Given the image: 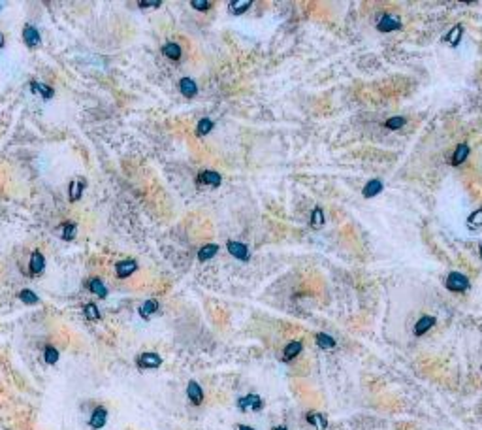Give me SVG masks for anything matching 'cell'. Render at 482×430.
<instances>
[{
    "label": "cell",
    "mask_w": 482,
    "mask_h": 430,
    "mask_svg": "<svg viewBox=\"0 0 482 430\" xmlns=\"http://www.w3.org/2000/svg\"><path fill=\"white\" fill-rule=\"evenodd\" d=\"M87 289L91 290L93 294H96L98 298H106L107 296L106 283L100 280V278H91V280H87Z\"/></svg>",
    "instance_id": "obj_16"
},
{
    "label": "cell",
    "mask_w": 482,
    "mask_h": 430,
    "mask_svg": "<svg viewBox=\"0 0 482 430\" xmlns=\"http://www.w3.org/2000/svg\"><path fill=\"white\" fill-rule=\"evenodd\" d=\"M159 308H161V304L159 300H155V298H149V300H145L141 306H139V317L141 319H151V315H155V313L159 312Z\"/></svg>",
    "instance_id": "obj_17"
},
{
    "label": "cell",
    "mask_w": 482,
    "mask_h": 430,
    "mask_svg": "<svg viewBox=\"0 0 482 430\" xmlns=\"http://www.w3.org/2000/svg\"><path fill=\"white\" fill-rule=\"evenodd\" d=\"M179 91H181V95L185 98H194L198 95V85L191 77H181L179 79Z\"/></svg>",
    "instance_id": "obj_15"
},
{
    "label": "cell",
    "mask_w": 482,
    "mask_h": 430,
    "mask_svg": "<svg viewBox=\"0 0 482 430\" xmlns=\"http://www.w3.org/2000/svg\"><path fill=\"white\" fill-rule=\"evenodd\" d=\"M136 270H138V262L132 260V258H125V260H121V262L115 264V274H117L119 280H127Z\"/></svg>",
    "instance_id": "obj_8"
},
{
    "label": "cell",
    "mask_w": 482,
    "mask_h": 430,
    "mask_svg": "<svg viewBox=\"0 0 482 430\" xmlns=\"http://www.w3.org/2000/svg\"><path fill=\"white\" fill-rule=\"evenodd\" d=\"M139 8H159L161 6V2L159 0H153V2H138Z\"/></svg>",
    "instance_id": "obj_36"
},
{
    "label": "cell",
    "mask_w": 482,
    "mask_h": 430,
    "mask_svg": "<svg viewBox=\"0 0 482 430\" xmlns=\"http://www.w3.org/2000/svg\"><path fill=\"white\" fill-rule=\"evenodd\" d=\"M19 300H21L23 304H27V306H34V304H38V302H40V296H38L34 290L23 289L21 292H19Z\"/></svg>",
    "instance_id": "obj_29"
},
{
    "label": "cell",
    "mask_w": 482,
    "mask_h": 430,
    "mask_svg": "<svg viewBox=\"0 0 482 430\" xmlns=\"http://www.w3.org/2000/svg\"><path fill=\"white\" fill-rule=\"evenodd\" d=\"M435 322L437 319L433 317V315H422L417 322H415V328H413V334L420 338V336H424V334H428L433 326H435Z\"/></svg>",
    "instance_id": "obj_7"
},
{
    "label": "cell",
    "mask_w": 482,
    "mask_h": 430,
    "mask_svg": "<svg viewBox=\"0 0 482 430\" xmlns=\"http://www.w3.org/2000/svg\"><path fill=\"white\" fill-rule=\"evenodd\" d=\"M271 430H289V429H287L285 425H277V427H273Z\"/></svg>",
    "instance_id": "obj_38"
},
{
    "label": "cell",
    "mask_w": 482,
    "mask_h": 430,
    "mask_svg": "<svg viewBox=\"0 0 482 430\" xmlns=\"http://www.w3.org/2000/svg\"><path fill=\"white\" fill-rule=\"evenodd\" d=\"M0 47H4V36L0 34Z\"/></svg>",
    "instance_id": "obj_39"
},
{
    "label": "cell",
    "mask_w": 482,
    "mask_h": 430,
    "mask_svg": "<svg viewBox=\"0 0 482 430\" xmlns=\"http://www.w3.org/2000/svg\"><path fill=\"white\" fill-rule=\"evenodd\" d=\"M85 191V181L83 179H74V181H70L68 185V196H70V202H75V200H79L81 198V194Z\"/></svg>",
    "instance_id": "obj_20"
},
{
    "label": "cell",
    "mask_w": 482,
    "mask_h": 430,
    "mask_svg": "<svg viewBox=\"0 0 482 430\" xmlns=\"http://www.w3.org/2000/svg\"><path fill=\"white\" fill-rule=\"evenodd\" d=\"M213 127H215V123L209 117L200 119L198 125H196V134H198V136H205V134H209V132L213 130Z\"/></svg>",
    "instance_id": "obj_28"
},
{
    "label": "cell",
    "mask_w": 482,
    "mask_h": 430,
    "mask_svg": "<svg viewBox=\"0 0 482 430\" xmlns=\"http://www.w3.org/2000/svg\"><path fill=\"white\" fill-rule=\"evenodd\" d=\"M251 6H253V2H249V0H234V2H230V11L236 13V15H241V13H245Z\"/></svg>",
    "instance_id": "obj_30"
},
{
    "label": "cell",
    "mask_w": 482,
    "mask_h": 430,
    "mask_svg": "<svg viewBox=\"0 0 482 430\" xmlns=\"http://www.w3.org/2000/svg\"><path fill=\"white\" fill-rule=\"evenodd\" d=\"M324 225V212H322V208H315L313 210V214H311V226L313 228H321Z\"/></svg>",
    "instance_id": "obj_31"
},
{
    "label": "cell",
    "mask_w": 482,
    "mask_h": 430,
    "mask_svg": "<svg viewBox=\"0 0 482 430\" xmlns=\"http://www.w3.org/2000/svg\"><path fill=\"white\" fill-rule=\"evenodd\" d=\"M217 253H219V246L217 244H207V246H204V248L198 251V260L205 262V260L213 258Z\"/></svg>",
    "instance_id": "obj_24"
},
{
    "label": "cell",
    "mask_w": 482,
    "mask_h": 430,
    "mask_svg": "<svg viewBox=\"0 0 482 430\" xmlns=\"http://www.w3.org/2000/svg\"><path fill=\"white\" fill-rule=\"evenodd\" d=\"M236 430H257L255 427H249V425H237Z\"/></svg>",
    "instance_id": "obj_37"
},
{
    "label": "cell",
    "mask_w": 482,
    "mask_h": 430,
    "mask_svg": "<svg viewBox=\"0 0 482 430\" xmlns=\"http://www.w3.org/2000/svg\"><path fill=\"white\" fill-rule=\"evenodd\" d=\"M405 123H407V119H405V117H390L385 123V129H388V130H397V129H401V127H403Z\"/></svg>",
    "instance_id": "obj_32"
},
{
    "label": "cell",
    "mask_w": 482,
    "mask_h": 430,
    "mask_svg": "<svg viewBox=\"0 0 482 430\" xmlns=\"http://www.w3.org/2000/svg\"><path fill=\"white\" fill-rule=\"evenodd\" d=\"M106 423H107V408L96 406V408L93 409L91 417H89V427L93 430H102L106 427Z\"/></svg>",
    "instance_id": "obj_6"
},
{
    "label": "cell",
    "mask_w": 482,
    "mask_h": 430,
    "mask_svg": "<svg viewBox=\"0 0 482 430\" xmlns=\"http://www.w3.org/2000/svg\"><path fill=\"white\" fill-rule=\"evenodd\" d=\"M315 344L319 345L321 349H333L337 345V342H335V338H332L330 334L319 332L315 334Z\"/></svg>",
    "instance_id": "obj_23"
},
{
    "label": "cell",
    "mask_w": 482,
    "mask_h": 430,
    "mask_svg": "<svg viewBox=\"0 0 482 430\" xmlns=\"http://www.w3.org/2000/svg\"><path fill=\"white\" fill-rule=\"evenodd\" d=\"M83 313H85V317L89 319V321H100L102 319V313H100V310H98V306L95 304V302H89V304H85L83 306Z\"/></svg>",
    "instance_id": "obj_25"
},
{
    "label": "cell",
    "mask_w": 482,
    "mask_h": 430,
    "mask_svg": "<svg viewBox=\"0 0 482 430\" xmlns=\"http://www.w3.org/2000/svg\"><path fill=\"white\" fill-rule=\"evenodd\" d=\"M461 33H463V27H461V25H454V27H452V31L445 36V42H449L452 47H456V45L460 43Z\"/></svg>",
    "instance_id": "obj_27"
},
{
    "label": "cell",
    "mask_w": 482,
    "mask_h": 430,
    "mask_svg": "<svg viewBox=\"0 0 482 430\" xmlns=\"http://www.w3.org/2000/svg\"><path fill=\"white\" fill-rule=\"evenodd\" d=\"M445 285H447V289H449L450 292H465V290L471 287L469 278L463 276V274H460V272H450L449 276H447Z\"/></svg>",
    "instance_id": "obj_2"
},
{
    "label": "cell",
    "mask_w": 482,
    "mask_h": 430,
    "mask_svg": "<svg viewBox=\"0 0 482 430\" xmlns=\"http://www.w3.org/2000/svg\"><path fill=\"white\" fill-rule=\"evenodd\" d=\"M237 409L239 411H262L264 409V398L257 393H249L245 396L237 398Z\"/></svg>",
    "instance_id": "obj_1"
},
{
    "label": "cell",
    "mask_w": 482,
    "mask_h": 430,
    "mask_svg": "<svg viewBox=\"0 0 482 430\" xmlns=\"http://www.w3.org/2000/svg\"><path fill=\"white\" fill-rule=\"evenodd\" d=\"M31 91H32L34 95H40L42 98L45 100H49V98L55 97V91L51 89L49 85H43L40 81H31Z\"/></svg>",
    "instance_id": "obj_21"
},
{
    "label": "cell",
    "mask_w": 482,
    "mask_h": 430,
    "mask_svg": "<svg viewBox=\"0 0 482 430\" xmlns=\"http://www.w3.org/2000/svg\"><path fill=\"white\" fill-rule=\"evenodd\" d=\"M29 268H31V272H32L34 276H40L43 270H45V257H43L38 249H36V251H32V255H31Z\"/></svg>",
    "instance_id": "obj_14"
},
{
    "label": "cell",
    "mask_w": 482,
    "mask_h": 430,
    "mask_svg": "<svg viewBox=\"0 0 482 430\" xmlns=\"http://www.w3.org/2000/svg\"><path fill=\"white\" fill-rule=\"evenodd\" d=\"M467 223H469V226H471V228H479V226H482V208L475 210V212L469 215Z\"/></svg>",
    "instance_id": "obj_33"
},
{
    "label": "cell",
    "mask_w": 482,
    "mask_h": 430,
    "mask_svg": "<svg viewBox=\"0 0 482 430\" xmlns=\"http://www.w3.org/2000/svg\"><path fill=\"white\" fill-rule=\"evenodd\" d=\"M301 351H303V344H301L300 340H292L283 349V360L285 362H292L294 358H298L301 355Z\"/></svg>",
    "instance_id": "obj_9"
},
{
    "label": "cell",
    "mask_w": 482,
    "mask_h": 430,
    "mask_svg": "<svg viewBox=\"0 0 482 430\" xmlns=\"http://www.w3.org/2000/svg\"><path fill=\"white\" fill-rule=\"evenodd\" d=\"M377 29L381 31V33H394L397 29H401V19L394 15V13H386L383 15L379 23H377Z\"/></svg>",
    "instance_id": "obj_5"
},
{
    "label": "cell",
    "mask_w": 482,
    "mask_h": 430,
    "mask_svg": "<svg viewBox=\"0 0 482 430\" xmlns=\"http://www.w3.org/2000/svg\"><path fill=\"white\" fill-rule=\"evenodd\" d=\"M162 55H164V57H168L170 61H179V59H181V55H183L181 45H179V43H175V42H166L164 45H162Z\"/></svg>",
    "instance_id": "obj_18"
},
{
    "label": "cell",
    "mask_w": 482,
    "mask_h": 430,
    "mask_svg": "<svg viewBox=\"0 0 482 430\" xmlns=\"http://www.w3.org/2000/svg\"><path fill=\"white\" fill-rule=\"evenodd\" d=\"M226 248H228V253H230L232 257L239 258V260H249V258H251L249 249H247V246H245V244H241V242H234V240H230V242L226 244Z\"/></svg>",
    "instance_id": "obj_10"
},
{
    "label": "cell",
    "mask_w": 482,
    "mask_h": 430,
    "mask_svg": "<svg viewBox=\"0 0 482 430\" xmlns=\"http://www.w3.org/2000/svg\"><path fill=\"white\" fill-rule=\"evenodd\" d=\"M191 6L198 11H207L209 8H211V2H207V0H193Z\"/></svg>",
    "instance_id": "obj_35"
},
{
    "label": "cell",
    "mask_w": 482,
    "mask_h": 430,
    "mask_svg": "<svg viewBox=\"0 0 482 430\" xmlns=\"http://www.w3.org/2000/svg\"><path fill=\"white\" fill-rule=\"evenodd\" d=\"M479 253H481V257H482V244L479 246Z\"/></svg>",
    "instance_id": "obj_40"
},
{
    "label": "cell",
    "mask_w": 482,
    "mask_h": 430,
    "mask_svg": "<svg viewBox=\"0 0 482 430\" xmlns=\"http://www.w3.org/2000/svg\"><path fill=\"white\" fill-rule=\"evenodd\" d=\"M59 358H61V353H59L57 347H53V345H45V347H43V360H45L47 364H57Z\"/></svg>",
    "instance_id": "obj_26"
},
{
    "label": "cell",
    "mask_w": 482,
    "mask_h": 430,
    "mask_svg": "<svg viewBox=\"0 0 482 430\" xmlns=\"http://www.w3.org/2000/svg\"><path fill=\"white\" fill-rule=\"evenodd\" d=\"M187 398H189V402L193 406H202L204 404V389H202V385L198 381L191 379L187 383Z\"/></svg>",
    "instance_id": "obj_4"
},
{
    "label": "cell",
    "mask_w": 482,
    "mask_h": 430,
    "mask_svg": "<svg viewBox=\"0 0 482 430\" xmlns=\"http://www.w3.org/2000/svg\"><path fill=\"white\" fill-rule=\"evenodd\" d=\"M469 157V145L467 143H460L454 153H452V164L454 166H460L461 162H465V159Z\"/></svg>",
    "instance_id": "obj_22"
},
{
    "label": "cell",
    "mask_w": 482,
    "mask_h": 430,
    "mask_svg": "<svg viewBox=\"0 0 482 430\" xmlns=\"http://www.w3.org/2000/svg\"><path fill=\"white\" fill-rule=\"evenodd\" d=\"M136 366L139 370H157L162 366V357L155 351H143L136 358Z\"/></svg>",
    "instance_id": "obj_3"
},
{
    "label": "cell",
    "mask_w": 482,
    "mask_h": 430,
    "mask_svg": "<svg viewBox=\"0 0 482 430\" xmlns=\"http://www.w3.org/2000/svg\"><path fill=\"white\" fill-rule=\"evenodd\" d=\"M383 181L381 179H377V178H373V179H369V181L365 183V187L362 189V194H364L365 198H373V196H377L379 193H383Z\"/></svg>",
    "instance_id": "obj_19"
},
{
    "label": "cell",
    "mask_w": 482,
    "mask_h": 430,
    "mask_svg": "<svg viewBox=\"0 0 482 430\" xmlns=\"http://www.w3.org/2000/svg\"><path fill=\"white\" fill-rule=\"evenodd\" d=\"M305 421H307L315 430L328 429V419L324 417V413H321V411H309V413L305 415Z\"/></svg>",
    "instance_id": "obj_13"
},
{
    "label": "cell",
    "mask_w": 482,
    "mask_h": 430,
    "mask_svg": "<svg viewBox=\"0 0 482 430\" xmlns=\"http://www.w3.org/2000/svg\"><path fill=\"white\" fill-rule=\"evenodd\" d=\"M198 183L200 185H209V187H219L223 183V178L219 172L213 170H204V172L198 174Z\"/></svg>",
    "instance_id": "obj_12"
},
{
    "label": "cell",
    "mask_w": 482,
    "mask_h": 430,
    "mask_svg": "<svg viewBox=\"0 0 482 430\" xmlns=\"http://www.w3.org/2000/svg\"><path fill=\"white\" fill-rule=\"evenodd\" d=\"M23 42L27 43L29 47H36V45H40L42 42V36L38 33V29L32 27V25H25V29H23Z\"/></svg>",
    "instance_id": "obj_11"
},
{
    "label": "cell",
    "mask_w": 482,
    "mask_h": 430,
    "mask_svg": "<svg viewBox=\"0 0 482 430\" xmlns=\"http://www.w3.org/2000/svg\"><path fill=\"white\" fill-rule=\"evenodd\" d=\"M74 234H75V223L74 221H66L64 225H63V238H64L66 242H70V240H74Z\"/></svg>",
    "instance_id": "obj_34"
}]
</instances>
